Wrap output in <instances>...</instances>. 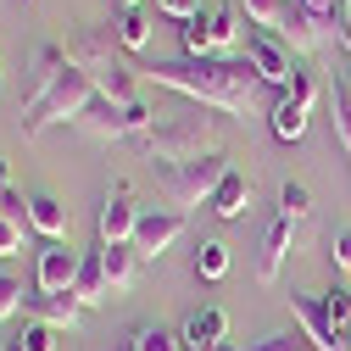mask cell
Here are the masks:
<instances>
[{"label": "cell", "instance_id": "1", "mask_svg": "<svg viewBox=\"0 0 351 351\" xmlns=\"http://www.w3.org/2000/svg\"><path fill=\"white\" fill-rule=\"evenodd\" d=\"M151 78L162 84V90H179L212 112H245L251 95H256V67L251 62H229V56H206V62H156Z\"/></svg>", "mask_w": 351, "mask_h": 351}, {"label": "cell", "instance_id": "2", "mask_svg": "<svg viewBox=\"0 0 351 351\" xmlns=\"http://www.w3.org/2000/svg\"><path fill=\"white\" fill-rule=\"evenodd\" d=\"M223 145V123L217 117H162L156 128L134 140V151L145 162H162V167H184V162H201V156H217Z\"/></svg>", "mask_w": 351, "mask_h": 351}, {"label": "cell", "instance_id": "3", "mask_svg": "<svg viewBox=\"0 0 351 351\" xmlns=\"http://www.w3.org/2000/svg\"><path fill=\"white\" fill-rule=\"evenodd\" d=\"M67 56H73V67H84V73L95 78L101 101H112V106H134V101H140L134 67L117 56V34H112V28H84L73 45H67Z\"/></svg>", "mask_w": 351, "mask_h": 351}, {"label": "cell", "instance_id": "4", "mask_svg": "<svg viewBox=\"0 0 351 351\" xmlns=\"http://www.w3.org/2000/svg\"><path fill=\"white\" fill-rule=\"evenodd\" d=\"M90 101H101L95 78L84 73V67H67V73H62L39 101L23 106V134L39 140V134H45V128H56V123H78L84 112H90Z\"/></svg>", "mask_w": 351, "mask_h": 351}, {"label": "cell", "instance_id": "5", "mask_svg": "<svg viewBox=\"0 0 351 351\" xmlns=\"http://www.w3.org/2000/svg\"><path fill=\"white\" fill-rule=\"evenodd\" d=\"M229 179V156H201V162H184V167H162L156 190L173 201V212H190V206H212L217 184Z\"/></svg>", "mask_w": 351, "mask_h": 351}, {"label": "cell", "instance_id": "6", "mask_svg": "<svg viewBox=\"0 0 351 351\" xmlns=\"http://www.w3.org/2000/svg\"><path fill=\"white\" fill-rule=\"evenodd\" d=\"M73 128H78V134H90V140H140L145 128H156V112H151L145 101H134V106L90 101V112H84Z\"/></svg>", "mask_w": 351, "mask_h": 351}, {"label": "cell", "instance_id": "7", "mask_svg": "<svg viewBox=\"0 0 351 351\" xmlns=\"http://www.w3.org/2000/svg\"><path fill=\"white\" fill-rule=\"evenodd\" d=\"M245 62L256 67L262 84H279V90H290L295 67H290V45H285L279 34H268V28H245Z\"/></svg>", "mask_w": 351, "mask_h": 351}, {"label": "cell", "instance_id": "8", "mask_svg": "<svg viewBox=\"0 0 351 351\" xmlns=\"http://www.w3.org/2000/svg\"><path fill=\"white\" fill-rule=\"evenodd\" d=\"M140 206H134V195H128L123 184H112L106 190V201H101V217H95V229H101V245H134V229H140Z\"/></svg>", "mask_w": 351, "mask_h": 351}, {"label": "cell", "instance_id": "9", "mask_svg": "<svg viewBox=\"0 0 351 351\" xmlns=\"http://www.w3.org/2000/svg\"><path fill=\"white\" fill-rule=\"evenodd\" d=\"M78 268H84V256H78L73 245L45 240V251H39V268H34V290H39V295H62V290H73Z\"/></svg>", "mask_w": 351, "mask_h": 351}, {"label": "cell", "instance_id": "10", "mask_svg": "<svg viewBox=\"0 0 351 351\" xmlns=\"http://www.w3.org/2000/svg\"><path fill=\"white\" fill-rule=\"evenodd\" d=\"M290 313H295L301 335L313 340L318 351H351V346H346V335H340V329H335V318H329L324 295H290Z\"/></svg>", "mask_w": 351, "mask_h": 351}, {"label": "cell", "instance_id": "11", "mask_svg": "<svg viewBox=\"0 0 351 351\" xmlns=\"http://www.w3.org/2000/svg\"><path fill=\"white\" fill-rule=\"evenodd\" d=\"M295 234H301V223H290V217H274V223H268V234H262V251H256V279H262V285L279 279L285 256L295 251Z\"/></svg>", "mask_w": 351, "mask_h": 351}, {"label": "cell", "instance_id": "12", "mask_svg": "<svg viewBox=\"0 0 351 351\" xmlns=\"http://www.w3.org/2000/svg\"><path fill=\"white\" fill-rule=\"evenodd\" d=\"M179 340H184V351H217V346H229V313H223V306H201V313L184 318Z\"/></svg>", "mask_w": 351, "mask_h": 351}, {"label": "cell", "instance_id": "13", "mask_svg": "<svg viewBox=\"0 0 351 351\" xmlns=\"http://www.w3.org/2000/svg\"><path fill=\"white\" fill-rule=\"evenodd\" d=\"M179 234H184V212H145L140 229H134V251L140 256H162Z\"/></svg>", "mask_w": 351, "mask_h": 351}, {"label": "cell", "instance_id": "14", "mask_svg": "<svg viewBox=\"0 0 351 351\" xmlns=\"http://www.w3.org/2000/svg\"><path fill=\"white\" fill-rule=\"evenodd\" d=\"M28 318H39V324H51V329H73L78 318H84V301L73 295V290H62V295H28Z\"/></svg>", "mask_w": 351, "mask_h": 351}, {"label": "cell", "instance_id": "15", "mask_svg": "<svg viewBox=\"0 0 351 351\" xmlns=\"http://www.w3.org/2000/svg\"><path fill=\"white\" fill-rule=\"evenodd\" d=\"M67 67H73V56H67L62 45H39V51H34V73H28V101H39ZM28 101H23V106H28Z\"/></svg>", "mask_w": 351, "mask_h": 351}, {"label": "cell", "instance_id": "16", "mask_svg": "<svg viewBox=\"0 0 351 351\" xmlns=\"http://www.w3.org/2000/svg\"><path fill=\"white\" fill-rule=\"evenodd\" d=\"M101 268H106L112 295H128L134 290V274H140V251L134 245H101Z\"/></svg>", "mask_w": 351, "mask_h": 351}, {"label": "cell", "instance_id": "17", "mask_svg": "<svg viewBox=\"0 0 351 351\" xmlns=\"http://www.w3.org/2000/svg\"><path fill=\"white\" fill-rule=\"evenodd\" d=\"M206 23H212V51H217V56H229L240 39H245V28H240V6H234V0L212 6V12H206Z\"/></svg>", "mask_w": 351, "mask_h": 351}, {"label": "cell", "instance_id": "18", "mask_svg": "<svg viewBox=\"0 0 351 351\" xmlns=\"http://www.w3.org/2000/svg\"><path fill=\"white\" fill-rule=\"evenodd\" d=\"M28 229L45 234V240H62V234H67V206H62L56 195H34V201H28Z\"/></svg>", "mask_w": 351, "mask_h": 351}, {"label": "cell", "instance_id": "19", "mask_svg": "<svg viewBox=\"0 0 351 351\" xmlns=\"http://www.w3.org/2000/svg\"><path fill=\"white\" fill-rule=\"evenodd\" d=\"M279 39H285L290 51H318V45H324L318 17L306 12V6H290V17H285V28H279Z\"/></svg>", "mask_w": 351, "mask_h": 351}, {"label": "cell", "instance_id": "20", "mask_svg": "<svg viewBox=\"0 0 351 351\" xmlns=\"http://www.w3.org/2000/svg\"><path fill=\"white\" fill-rule=\"evenodd\" d=\"M245 206H251V179L229 167V179L217 184V195H212V212L217 217H245Z\"/></svg>", "mask_w": 351, "mask_h": 351}, {"label": "cell", "instance_id": "21", "mask_svg": "<svg viewBox=\"0 0 351 351\" xmlns=\"http://www.w3.org/2000/svg\"><path fill=\"white\" fill-rule=\"evenodd\" d=\"M73 295H78L84 306H101V301L112 295L106 268H101V251H95V256H84V268H78V279H73Z\"/></svg>", "mask_w": 351, "mask_h": 351}, {"label": "cell", "instance_id": "22", "mask_svg": "<svg viewBox=\"0 0 351 351\" xmlns=\"http://www.w3.org/2000/svg\"><path fill=\"white\" fill-rule=\"evenodd\" d=\"M112 34H117L123 51H145V45H151V17H145L140 6H123V17L112 23Z\"/></svg>", "mask_w": 351, "mask_h": 351}, {"label": "cell", "instance_id": "23", "mask_svg": "<svg viewBox=\"0 0 351 351\" xmlns=\"http://www.w3.org/2000/svg\"><path fill=\"white\" fill-rule=\"evenodd\" d=\"M234 6L245 12V23H256V28H268V34H279L295 0H234Z\"/></svg>", "mask_w": 351, "mask_h": 351}, {"label": "cell", "instance_id": "24", "mask_svg": "<svg viewBox=\"0 0 351 351\" xmlns=\"http://www.w3.org/2000/svg\"><path fill=\"white\" fill-rule=\"evenodd\" d=\"M274 134H279L285 145H295V140L306 134V112H301L290 95H279V106H274Z\"/></svg>", "mask_w": 351, "mask_h": 351}, {"label": "cell", "instance_id": "25", "mask_svg": "<svg viewBox=\"0 0 351 351\" xmlns=\"http://www.w3.org/2000/svg\"><path fill=\"white\" fill-rule=\"evenodd\" d=\"M229 274V245L223 240H201V251H195V279H223Z\"/></svg>", "mask_w": 351, "mask_h": 351}, {"label": "cell", "instance_id": "26", "mask_svg": "<svg viewBox=\"0 0 351 351\" xmlns=\"http://www.w3.org/2000/svg\"><path fill=\"white\" fill-rule=\"evenodd\" d=\"M329 106H335V134H340V145L351 151V78H346V73L335 78V90H329Z\"/></svg>", "mask_w": 351, "mask_h": 351}, {"label": "cell", "instance_id": "27", "mask_svg": "<svg viewBox=\"0 0 351 351\" xmlns=\"http://www.w3.org/2000/svg\"><path fill=\"white\" fill-rule=\"evenodd\" d=\"M12 351H56V329L39 318H23V329L12 335Z\"/></svg>", "mask_w": 351, "mask_h": 351}, {"label": "cell", "instance_id": "28", "mask_svg": "<svg viewBox=\"0 0 351 351\" xmlns=\"http://www.w3.org/2000/svg\"><path fill=\"white\" fill-rule=\"evenodd\" d=\"M279 217H290V223H306V217H313V195H306V184H285L279 190Z\"/></svg>", "mask_w": 351, "mask_h": 351}, {"label": "cell", "instance_id": "29", "mask_svg": "<svg viewBox=\"0 0 351 351\" xmlns=\"http://www.w3.org/2000/svg\"><path fill=\"white\" fill-rule=\"evenodd\" d=\"M285 95H290V101H295L301 112H313V106H318V101H324L329 90H324V84H318L313 73H301V67H295V78H290V90H285Z\"/></svg>", "mask_w": 351, "mask_h": 351}, {"label": "cell", "instance_id": "30", "mask_svg": "<svg viewBox=\"0 0 351 351\" xmlns=\"http://www.w3.org/2000/svg\"><path fill=\"white\" fill-rule=\"evenodd\" d=\"M128 340H134V351H184V340H179V335H167V329H156V324L134 329Z\"/></svg>", "mask_w": 351, "mask_h": 351}, {"label": "cell", "instance_id": "31", "mask_svg": "<svg viewBox=\"0 0 351 351\" xmlns=\"http://www.w3.org/2000/svg\"><path fill=\"white\" fill-rule=\"evenodd\" d=\"M23 295H28V290H23L17 274H0V324H12V318L23 313Z\"/></svg>", "mask_w": 351, "mask_h": 351}, {"label": "cell", "instance_id": "32", "mask_svg": "<svg viewBox=\"0 0 351 351\" xmlns=\"http://www.w3.org/2000/svg\"><path fill=\"white\" fill-rule=\"evenodd\" d=\"M324 306H329L335 329H340V335H346V346H351V290H329V295H324Z\"/></svg>", "mask_w": 351, "mask_h": 351}, {"label": "cell", "instance_id": "33", "mask_svg": "<svg viewBox=\"0 0 351 351\" xmlns=\"http://www.w3.org/2000/svg\"><path fill=\"white\" fill-rule=\"evenodd\" d=\"M0 223H17V229H28V201H23L17 190H0Z\"/></svg>", "mask_w": 351, "mask_h": 351}, {"label": "cell", "instance_id": "34", "mask_svg": "<svg viewBox=\"0 0 351 351\" xmlns=\"http://www.w3.org/2000/svg\"><path fill=\"white\" fill-rule=\"evenodd\" d=\"M329 262H335V274L351 279V229H335V240H329Z\"/></svg>", "mask_w": 351, "mask_h": 351}, {"label": "cell", "instance_id": "35", "mask_svg": "<svg viewBox=\"0 0 351 351\" xmlns=\"http://www.w3.org/2000/svg\"><path fill=\"white\" fill-rule=\"evenodd\" d=\"M156 12H162V17L190 23V17H201V0H156Z\"/></svg>", "mask_w": 351, "mask_h": 351}, {"label": "cell", "instance_id": "36", "mask_svg": "<svg viewBox=\"0 0 351 351\" xmlns=\"http://www.w3.org/2000/svg\"><path fill=\"white\" fill-rule=\"evenodd\" d=\"M245 351H301V335H268V340H256Z\"/></svg>", "mask_w": 351, "mask_h": 351}, {"label": "cell", "instance_id": "37", "mask_svg": "<svg viewBox=\"0 0 351 351\" xmlns=\"http://www.w3.org/2000/svg\"><path fill=\"white\" fill-rule=\"evenodd\" d=\"M12 251H23V229L17 223H0V256H12Z\"/></svg>", "mask_w": 351, "mask_h": 351}, {"label": "cell", "instance_id": "38", "mask_svg": "<svg viewBox=\"0 0 351 351\" xmlns=\"http://www.w3.org/2000/svg\"><path fill=\"white\" fill-rule=\"evenodd\" d=\"M335 28H340V45L351 51V0H340V6H335Z\"/></svg>", "mask_w": 351, "mask_h": 351}, {"label": "cell", "instance_id": "39", "mask_svg": "<svg viewBox=\"0 0 351 351\" xmlns=\"http://www.w3.org/2000/svg\"><path fill=\"white\" fill-rule=\"evenodd\" d=\"M295 6H306L313 17H335V6H340V0H295Z\"/></svg>", "mask_w": 351, "mask_h": 351}, {"label": "cell", "instance_id": "40", "mask_svg": "<svg viewBox=\"0 0 351 351\" xmlns=\"http://www.w3.org/2000/svg\"><path fill=\"white\" fill-rule=\"evenodd\" d=\"M0 190H12V162L0 156Z\"/></svg>", "mask_w": 351, "mask_h": 351}, {"label": "cell", "instance_id": "41", "mask_svg": "<svg viewBox=\"0 0 351 351\" xmlns=\"http://www.w3.org/2000/svg\"><path fill=\"white\" fill-rule=\"evenodd\" d=\"M217 351H240V346H217Z\"/></svg>", "mask_w": 351, "mask_h": 351}, {"label": "cell", "instance_id": "42", "mask_svg": "<svg viewBox=\"0 0 351 351\" xmlns=\"http://www.w3.org/2000/svg\"><path fill=\"white\" fill-rule=\"evenodd\" d=\"M123 6H140V0H123Z\"/></svg>", "mask_w": 351, "mask_h": 351}, {"label": "cell", "instance_id": "43", "mask_svg": "<svg viewBox=\"0 0 351 351\" xmlns=\"http://www.w3.org/2000/svg\"><path fill=\"white\" fill-rule=\"evenodd\" d=\"M0 351H12V340H6V346H0Z\"/></svg>", "mask_w": 351, "mask_h": 351}]
</instances>
